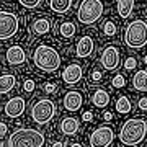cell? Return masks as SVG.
<instances>
[{
  "instance_id": "obj_1",
  "label": "cell",
  "mask_w": 147,
  "mask_h": 147,
  "mask_svg": "<svg viewBox=\"0 0 147 147\" xmlns=\"http://www.w3.org/2000/svg\"><path fill=\"white\" fill-rule=\"evenodd\" d=\"M147 134V123L141 118L127 119L119 131V141L124 146H139Z\"/></svg>"
},
{
  "instance_id": "obj_2",
  "label": "cell",
  "mask_w": 147,
  "mask_h": 147,
  "mask_svg": "<svg viewBox=\"0 0 147 147\" xmlns=\"http://www.w3.org/2000/svg\"><path fill=\"white\" fill-rule=\"evenodd\" d=\"M33 61L36 64V67H39L44 72H54L61 65V56H59V53L54 47L46 46V44H41V46H38L34 49Z\"/></svg>"
},
{
  "instance_id": "obj_3",
  "label": "cell",
  "mask_w": 147,
  "mask_h": 147,
  "mask_svg": "<svg viewBox=\"0 0 147 147\" xmlns=\"http://www.w3.org/2000/svg\"><path fill=\"white\" fill-rule=\"evenodd\" d=\"M7 144L10 147H41L44 146V136L31 127H20L10 136Z\"/></svg>"
},
{
  "instance_id": "obj_4",
  "label": "cell",
  "mask_w": 147,
  "mask_h": 147,
  "mask_svg": "<svg viewBox=\"0 0 147 147\" xmlns=\"http://www.w3.org/2000/svg\"><path fill=\"white\" fill-rule=\"evenodd\" d=\"M124 42L131 49H141L147 44V23L144 20H134L124 31Z\"/></svg>"
},
{
  "instance_id": "obj_5",
  "label": "cell",
  "mask_w": 147,
  "mask_h": 147,
  "mask_svg": "<svg viewBox=\"0 0 147 147\" xmlns=\"http://www.w3.org/2000/svg\"><path fill=\"white\" fill-rule=\"evenodd\" d=\"M103 10L105 7L101 0H82V3L79 5V11H77V18L84 25H92L101 18Z\"/></svg>"
},
{
  "instance_id": "obj_6",
  "label": "cell",
  "mask_w": 147,
  "mask_h": 147,
  "mask_svg": "<svg viewBox=\"0 0 147 147\" xmlns=\"http://www.w3.org/2000/svg\"><path fill=\"white\" fill-rule=\"evenodd\" d=\"M54 116H56V105L54 101L47 100V98L38 100L31 108V118L38 124H47Z\"/></svg>"
},
{
  "instance_id": "obj_7",
  "label": "cell",
  "mask_w": 147,
  "mask_h": 147,
  "mask_svg": "<svg viewBox=\"0 0 147 147\" xmlns=\"http://www.w3.org/2000/svg\"><path fill=\"white\" fill-rule=\"evenodd\" d=\"M18 31V16L13 11H0V39H10Z\"/></svg>"
},
{
  "instance_id": "obj_8",
  "label": "cell",
  "mask_w": 147,
  "mask_h": 147,
  "mask_svg": "<svg viewBox=\"0 0 147 147\" xmlns=\"http://www.w3.org/2000/svg\"><path fill=\"white\" fill-rule=\"evenodd\" d=\"M115 141V131L108 126L96 127L90 136V146H110Z\"/></svg>"
},
{
  "instance_id": "obj_9",
  "label": "cell",
  "mask_w": 147,
  "mask_h": 147,
  "mask_svg": "<svg viewBox=\"0 0 147 147\" xmlns=\"http://www.w3.org/2000/svg\"><path fill=\"white\" fill-rule=\"evenodd\" d=\"M101 65L106 70H115L119 65V51L116 46H106L101 53Z\"/></svg>"
},
{
  "instance_id": "obj_10",
  "label": "cell",
  "mask_w": 147,
  "mask_h": 147,
  "mask_svg": "<svg viewBox=\"0 0 147 147\" xmlns=\"http://www.w3.org/2000/svg\"><path fill=\"white\" fill-rule=\"evenodd\" d=\"M26 108V103L21 96H15V98H10L5 105V115L8 118H18L20 115H23V111Z\"/></svg>"
},
{
  "instance_id": "obj_11",
  "label": "cell",
  "mask_w": 147,
  "mask_h": 147,
  "mask_svg": "<svg viewBox=\"0 0 147 147\" xmlns=\"http://www.w3.org/2000/svg\"><path fill=\"white\" fill-rule=\"evenodd\" d=\"M82 75H84V72H82V67H80L79 64H70V65H67V67L64 69L62 80L67 85H75L82 79Z\"/></svg>"
},
{
  "instance_id": "obj_12",
  "label": "cell",
  "mask_w": 147,
  "mask_h": 147,
  "mask_svg": "<svg viewBox=\"0 0 147 147\" xmlns=\"http://www.w3.org/2000/svg\"><path fill=\"white\" fill-rule=\"evenodd\" d=\"M82 103H84V98H82V95L79 93V92H75V90H72V92H69V93H65V96H64V108L67 111H79L80 108H82Z\"/></svg>"
},
{
  "instance_id": "obj_13",
  "label": "cell",
  "mask_w": 147,
  "mask_h": 147,
  "mask_svg": "<svg viewBox=\"0 0 147 147\" xmlns=\"http://www.w3.org/2000/svg\"><path fill=\"white\" fill-rule=\"evenodd\" d=\"M26 61V53L21 46H10L7 51V62L11 65H20Z\"/></svg>"
},
{
  "instance_id": "obj_14",
  "label": "cell",
  "mask_w": 147,
  "mask_h": 147,
  "mask_svg": "<svg viewBox=\"0 0 147 147\" xmlns=\"http://www.w3.org/2000/svg\"><path fill=\"white\" fill-rule=\"evenodd\" d=\"M93 47H95V42L92 39V36H82L77 42L75 53H77L79 57H88L90 54L93 53Z\"/></svg>"
},
{
  "instance_id": "obj_15",
  "label": "cell",
  "mask_w": 147,
  "mask_h": 147,
  "mask_svg": "<svg viewBox=\"0 0 147 147\" xmlns=\"http://www.w3.org/2000/svg\"><path fill=\"white\" fill-rule=\"evenodd\" d=\"M79 127H80V124L75 118H64L62 123H61V131H62L65 136H74V134H77Z\"/></svg>"
},
{
  "instance_id": "obj_16",
  "label": "cell",
  "mask_w": 147,
  "mask_h": 147,
  "mask_svg": "<svg viewBox=\"0 0 147 147\" xmlns=\"http://www.w3.org/2000/svg\"><path fill=\"white\" fill-rule=\"evenodd\" d=\"M92 101H93L95 106H98V108H105L108 103H110V93L103 88H98L95 90V93L92 95Z\"/></svg>"
},
{
  "instance_id": "obj_17",
  "label": "cell",
  "mask_w": 147,
  "mask_h": 147,
  "mask_svg": "<svg viewBox=\"0 0 147 147\" xmlns=\"http://www.w3.org/2000/svg\"><path fill=\"white\" fill-rule=\"evenodd\" d=\"M49 5H51V10L54 13H67L72 7V0H49Z\"/></svg>"
},
{
  "instance_id": "obj_18",
  "label": "cell",
  "mask_w": 147,
  "mask_h": 147,
  "mask_svg": "<svg viewBox=\"0 0 147 147\" xmlns=\"http://www.w3.org/2000/svg\"><path fill=\"white\" fill-rule=\"evenodd\" d=\"M132 87L139 92H147V72L146 70H139L136 75L132 77Z\"/></svg>"
},
{
  "instance_id": "obj_19",
  "label": "cell",
  "mask_w": 147,
  "mask_h": 147,
  "mask_svg": "<svg viewBox=\"0 0 147 147\" xmlns=\"http://www.w3.org/2000/svg\"><path fill=\"white\" fill-rule=\"evenodd\" d=\"M16 85V79L15 75L11 74H5L0 77V93H8L11 88H15Z\"/></svg>"
},
{
  "instance_id": "obj_20",
  "label": "cell",
  "mask_w": 147,
  "mask_h": 147,
  "mask_svg": "<svg viewBox=\"0 0 147 147\" xmlns=\"http://www.w3.org/2000/svg\"><path fill=\"white\" fill-rule=\"evenodd\" d=\"M134 0H118V13L121 18H127L132 13Z\"/></svg>"
},
{
  "instance_id": "obj_21",
  "label": "cell",
  "mask_w": 147,
  "mask_h": 147,
  "mask_svg": "<svg viewBox=\"0 0 147 147\" xmlns=\"http://www.w3.org/2000/svg\"><path fill=\"white\" fill-rule=\"evenodd\" d=\"M49 30H51V23L46 18H39L33 23V31L36 34H46V33H49Z\"/></svg>"
},
{
  "instance_id": "obj_22",
  "label": "cell",
  "mask_w": 147,
  "mask_h": 147,
  "mask_svg": "<svg viewBox=\"0 0 147 147\" xmlns=\"http://www.w3.org/2000/svg\"><path fill=\"white\" fill-rule=\"evenodd\" d=\"M116 110L121 115H127L131 111V101H129V98L127 96H119L118 101H116Z\"/></svg>"
},
{
  "instance_id": "obj_23",
  "label": "cell",
  "mask_w": 147,
  "mask_h": 147,
  "mask_svg": "<svg viewBox=\"0 0 147 147\" xmlns=\"http://www.w3.org/2000/svg\"><path fill=\"white\" fill-rule=\"evenodd\" d=\"M59 31H61V34L64 38H72L75 34V31H77V28L70 21H64L62 25H61V28H59Z\"/></svg>"
},
{
  "instance_id": "obj_24",
  "label": "cell",
  "mask_w": 147,
  "mask_h": 147,
  "mask_svg": "<svg viewBox=\"0 0 147 147\" xmlns=\"http://www.w3.org/2000/svg\"><path fill=\"white\" fill-rule=\"evenodd\" d=\"M103 31H105L106 36H115L116 34V25L113 21H106L105 26H103Z\"/></svg>"
},
{
  "instance_id": "obj_25",
  "label": "cell",
  "mask_w": 147,
  "mask_h": 147,
  "mask_svg": "<svg viewBox=\"0 0 147 147\" xmlns=\"http://www.w3.org/2000/svg\"><path fill=\"white\" fill-rule=\"evenodd\" d=\"M21 5L25 7V8H30V10H33V8H36V7H39V3H41L42 0H18Z\"/></svg>"
},
{
  "instance_id": "obj_26",
  "label": "cell",
  "mask_w": 147,
  "mask_h": 147,
  "mask_svg": "<svg viewBox=\"0 0 147 147\" xmlns=\"http://www.w3.org/2000/svg\"><path fill=\"white\" fill-rule=\"evenodd\" d=\"M111 84H113V87H115V88H121V87H124L126 80H124V77H123V75H116Z\"/></svg>"
},
{
  "instance_id": "obj_27",
  "label": "cell",
  "mask_w": 147,
  "mask_h": 147,
  "mask_svg": "<svg viewBox=\"0 0 147 147\" xmlns=\"http://www.w3.org/2000/svg\"><path fill=\"white\" fill-rule=\"evenodd\" d=\"M136 59L134 57H127L126 59V62H124V69H126V70H132V69L136 67Z\"/></svg>"
},
{
  "instance_id": "obj_28",
  "label": "cell",
  "mask_w": 147,
  "mask_h": 147,
  "mask_svg": "<svg viewBox=\"0 0 147 147\" xmlns=\"http://www.w3.org/2000/svg\"><path fill=\"white\" fill-rule=\"evenodd\" d=\"M23 88L26 90V92H33V90H34V82H33V80H25Z\"/></svg>"
},
{
  "instance_id": "obj_29",
  "label": "cell",
  "mask_w": 147,
  "mask_h": 147,
  "mask_svg": "<svg viewBox=\"0 0 147 147\" xmlns=\"http://www.w3.org/2000/svg\"><path fill=\"white\" fill-rule=\"evenodd\" d=\"M44 90H46L47 93H53V92H56V85L54 84H46L44 85Z\"/></svg>"
},
{
  "instance_id": "obj_30",
  "label": "cell",
  "mask_w": 147,
  "mask_h": 147,
  "mask_svg": "<svg viewBox=\"0 0 147 147\" xmlns=\"http://www.w3.org/2000/svg\"><path fill=\"white\" fill-rule=\"evenodd\" d=\"M139 108L147 111V98H141V100H139Z\"/></svg>"
},
{
  "instance_id": "obj_31",
  "label": "cell",
  "mask_w": 147,
  "mask_h": 147,
  "mask_svg": "<svg viewBox=\"0 0 147 147\" xmlns=\"http://www.w3.org/2000/svg\"><path fill=\"white\" fill-rule=\"evenodd\" d=\"M93 119V113L92 111H85L84 113V121H92Z\"/></svg>"
},
{
  "instance_id": "obj_32",
  "label": "cell",
  "mask_w": 147,
  "mask_h": 147,
  "mask_svg": "<svg viewBox=\"0 0 147 147\" xmlns=\"http://www.w3.org/2000/svg\"><path fill=\"white\" fill-rule=\"evenodd\" d=\"M92 80H95V82H98V80H101V72H98V70H95L93 75H92Z\"/></svg>"
},
{
  "instance_id": "obj_33",
  "label": "cell",
  "mask_w": 147,
  "mask_h": 147,
  "mask_svg": "<svg viewBox=\"0 0 147 147\" xmlns=\"http://www.w3.org/2000/svg\"><path fill=\"white\" fill-rule=\"evenodd\" d=\"M7 132V124L5 123H0V136H3Z\"/></svg>"
},
{
  "instance_id": "obj_34",
  "label": "cell",
  "mask_w": 147,
  "mask_h": 147,
  "mask_svg": "<svg viewBox=\"0 0 147 147\" xmlns=\"http://www.w3.org/2000/svg\"><path fill=\"white\" fill-rule=\"evenodd\" d=\"M111 118H113V115H111L110 111H106V113H105V119L106 121H111Z\"/></svg>"
},
{
  "instance_id": "obj_35",
  "label": "cell",
  "mask_w": 147,
  "mask_h": 147,
  "mask_svg": "<svg viewBox=\"0 0 147 147\" xmlns=\"http://www.w3.org/2000/svg\"><path fill=\"white\" fill-rule=\"evenodd\" d=\"M64 146H65L64 142H54L53 144V147H64Z\"/></svg>"
},
{
  "instance_id": "obj_36",
  "label": "cell",
  "mask_w": 147,
  "mask_h": 147,
  "mask_svg": "<svg viewBox=\"0 0 147 147\" xmlns=\"http://www.w3.org/2000/svg\"><path fill=\"white\" fill-rule=\"evenodd\" d=\"M144 62H146V64H147V56H146V59H144Z\"/></svg>"
},
{
  "instance_id": "obj_37",
  "label": "cell",
  "mask_w": 147,
  "mask_h": 147,
  "mask_svg": "<svg viewBox=\"0 0 147 147\" xmlns=\"http://www.w3.org/2000/svg\"><path fill=\"white\" fill-rule=\"evenodd\" d=\"M146 13H147V8H146Z\"/></svg>"
}]
</instances>
